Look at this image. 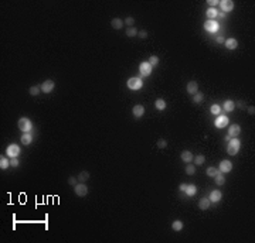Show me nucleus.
<instances>
[{"label": "nucleus", "mask_w": 255, "mask_h": 243, "mask_svg": "<svg viewBox=\"0 0 255 243\" xmlns=\"http://www.w3.org/2000/svg\"><path fill=\"white\" fill-rule=\"evenodd\" d=\"M240 147H241V141L238 140L237 137H234L232 140H230V144H228V147H227V151H228L230 155H235V154L238 153V150H240Z\"/></svg>", "instance_id": "nucleus-1"}, {"label": "nucleus", "mask_w": 255, "mask_h": 243, "mask_svg": "<svg viewBox=\"0 0 255 243\" xmlns=\"http://www.w3.org/2000/svg\"><path fill=\"white\" fill-rule=\"evenodd\" d=\"M19 129L23 132V133H30V130L33 129V124L30 119L27 117H20L19 119Z\"/></svg>", "instance_id": "nucleus-2"}, {"label": "nucleus", "mask_w": 255, "mask_h": 243, "mask_svg": "<svg viewBox=\"0 0 255 243\" xmlns=\"http://www.w3.org/2000/svg\"><path fill=\"white\" fill-rule=\"evenodd\" d=\"M142 86H143V82H142L140 78H130L128 81V88L132 90H139Z\"/></svg>", "instance_id": "nucleus-3"}, {"label": "nucleus", "mask_w": 255, "mask_h": 243, "mask_svg": "<svg viewBox=\"0 0 255 243\" xmlns=\"http://www.w3.org/2000/svg\"><path fill=\"white\" fill-rule=\"evenodd\" d=\"M54 86H55V83H54L52 79H47V81H44V82L40 85L41 92H44V93H50V92H52V90H54Z\"/></svg>", "instance_id": "nucleus-4"}, {"label": "nucleus", "mask_w": 255, "mask_h": 243, "mask_svg": "<svg viewBox=\"0 0 255 243\" xmlns=\"http://www.w3.org/2000/svg\"><path fill=\"white\" fill-rule=\"evenodd\" d=\"M74 191L78 197H85L88 194V187L85 185L84 182H78L76 185H74Z\"/></svg>", "instance_id": "nucleus-5"}, {"label": "nucleus", "mask_w": 255, "mask_h": 243, "mask_svg": "<svg viewBox=\"0 0 255 243\" xmlns=\"http://www.w3.org/2000/svg\"><path fill=\"white\" fill-rule=\"evenodd\" d=\"M228 117L227 116H224V115H218L217 116V119H216V122H214V126L216 127H218V129H223V127H225L227 124H228Z\"/></svg>", "instance_id": "nucleus-6"}, {"label": "nucleus", "mask_w": 255, "mask_h": 243, "mask_svg": "<svg viewBox=\"0 0 255 243\" xmlns=\"http://www.w3.org/2000/svg\"><path fill=\"white\" fill-rule=\"evenodd\" d=\"M139 69H140V74H142V77H149L150 74H152V67H150V64L147 62V61H145V62H142V64L139 65Z\"/></svg>", "instance_id": "nucleus-7"}, {"label": "nucleus", "mask_w": 255, "mask_h": 243, "mask_svg": "<svg viewBox=\"0 0 255 243\" xmlns=\"http://www.w3.org/2000/svg\"><path fill=\"white\" fill-rule=\"evenodd\" d=\"M204 30L208 33H216L218 30V23L214 21V20H207L204 23Z\"/></svg>", "instance_id": "nucleus-8"}, {"label": "nucleus", "mask_w": 255, "mask_h": 243, "mask_svg": "<svg viewBox=\"0 0 255 243\" xmlns=\"http://www.w3.org/2000/svg\"><path fill=\"white\" fill-rule=\"evenodd\" d=\"M220 7H221L223 13H230L234 9V1H231V0H223V1H220Z\"/></svg>", "instance_id": "nucleus-9"}, {"label": "nucleus", "mask_w": 255, "mask_h": 243, "mask_svg": "<svg viewBox=\"0 0 255 243\" xmlns=\"http://www.w3.org/2000/svg\"><path fill=\"white\" fill-rule=\"evenodd\" d=\"M6 153L9 157H12V158H14V157H17L20 154V147L17 146V144H10L9 147H7Z\"/></svg>", "instance_id": "nucleus-10"}, {"label": "nucleus", "mask_w": 255, "mask_h": 243, "mask_svg": "<svg viewBox=\"0 0 255 243\" xmlns=\"http://www.w3.org/2000/svg\"><path fill=\"white\" fill-rule=\"evenodd\" d=\"M218 170H220L221 173H230V171L232 170V163L230 160H223L220 163V166H218Z\"/></svg>", "instance_id": "nucleus-11"}, {"label": "nucleus", "mask_w": 255, "mask_h": 243, "mask_svg": "<svg viewBox=\"0 0 255 243\" xmlns=\"http://www.w3.org/2000/svg\"><path fill=\"white\" fill-rule=\"evenodd\" d=\"M186 89H187V92H189L190 95H196L198 92V83L196 82V81H190V82L187 83Z\"/></svg>", "instance_id": "nucleus-12"}, {"label": "nucleus", "mask_w": 255, "mask_h": 243, "mask_svg": "<svg viewBox=\"0 0 255 243\" xmlns=\"http://www.w3.org/2000/svg\"><path fill=\"white\" fill-rule=\"evenodd\" d=\"M132 113H133V116L136 117V119L142 117L143 113H145V108H143V105H135L133 109H132Z\"/></svg>", "instance_id": "nucleus-13"}, {"label": "nucleus", "mask_w": 255, "mask_h": 243, "mask_svg": "<svg viewBox=\"0 0 255 243\" xmlns=\"http://www.w3.org/2000/svg\"><path fill=\"white\" fill-rule=\"evenodd\" d=\"M241 133V127L238 126V124H231L230 126V130H228V136L230 137H238V135Z\"/></svg>", "instance_id": "nucleus-14"}, {"label": "nucleus", "mask_w": 255, "mask_h": 243, "mask_svg": "<svg viewBox=\"0 0 255 243\" xmlns=\"http://www.w3.org/2000/svg\"><path fill=\"white\" fill-rule=\"evenodd\" d=\"M224 45H225L228 50H235L237 47H238V41H237L235 38H227L224 41Z\"/></svg>", "instance_id": "nucleus-15"}, {"label": "nucleus", "mask_w": 255, "mask_h": 243, "mask_svg": "<svg viewBox=\"0 0 255 243\" xmlns=\"http://www.w3.org/2000/svg\"><path fill=\"white\" fill-rule=\"evenodd\" d=\"M210 205H211V201L208 198H201L198 201V208L203 209V211H207L210 208Z\"/></svg>", "instance_id": "nucleus-16"}, {"label": "nucleus", "mask_w": 255, "mask_h": 243, "mask_svg": "<svg viewBox=\"0 0 255 243\" xmlns=\"http://www.w3.org/2000/svg\"><path fill=\"white\" fill-rule=\"evenodd\" d=\"M221 197H223V194L218 191V189H214V191H211L210 198H208V199H210L211 202H218V201L221 199Z\"/></svg>", "instance_id": "nucleus-17"}, {"label": "nucleus", "mask_w": 255, "mask_h": 243, "mask_svg": "<svg viewBox=\"0 0 255 243\" xmlns=\"http://www.w3.org/2000/svg\"><path fill=\"white\" fill-rule=\"evenodd\" d=\"M234 108H235V102L234 101H231V99H228V101H225L223 105V109L225 110V112H232L234 110Z\"/></svg>", "instance_id": "nucleus-18"}, {"label": "nucleus", "mask_w": 255, "mask_h": 243, "mask_svg": "<svg viewBox=\"0 0 255 243\" xmlns=\"http://www.w3.org/2000/svg\"><path fill=\"white\" fill-rule=\"evenodd\" d=\"M193 158H194V155H193V153L189 151V150H184V151L181 153V160L184 161V163H190V161H193Z\"/></svg>", "instance_id": "nucleus-19"}, {"label": "nucleus", "mask_w": 255, "mask_h": 243, "mask_svg": "<svg viewBox=\"0 0 255 243\" xmlns=\"http://www.w3.org/2000/svg\"><path fill=\"white\" fill-rule=\"evenodd\" d=\"M111 26H112V28H115V30H119V28H122V26H123V21H122L121 19H118V17H115V19L111 20Z\"/></svg>", "instance_id": "nucleus-20"}, {"label": "nucleus", "mask_w": 255, "mask_h": 243, "mask_svg": "<svg viewBox=\"0 0 255 243\" xmlns=\"http://www.w3.org/2000/svg\"><path fill=\"white\" fill-rule=\"evenodd\" d=\"M31 141H33V136L30 135V133H23V136H21V143H23L24 146L31 144Z\"/></svg>", "instance_id": "nucleus-21"}, {"label": "nucleus", "mask_w": 255, "mask_h": 243, "mask_svg": "<svg viewBox=\"0 0 255 243\" xmlns=\"http://www.w3.org/2000/svg\"><path fill=\"white\" fill-rule=\"evenodd\" d=\"M186 194L189 195V197H193V195H196V192H197V187L193 185V184H190V185L186 187Z\"/></svg>", "instance_id": "nucleus-22"}, {"label": "nucleus", "mask_w": 255, "mask_h": 243, "mask_svg": "<svg viewBox=\"0 0 255 243\" xmlns=\"http://www.w3.org/2000/svg\"><path fill=\"white\" fill-rule=\"evenodd\" d=\"M76 178H78L79 182H85V181H88L89 179V173L88 171H81V173L78 174V177H76Z\"/></svg>", "instance_id": "nucleus-23"}, {"label": "nucleus", "mask_w": 255, "mask_h": 243, "mask_svg": "<svg viewBox=\"0 0 255 243\" xmlns=\"http://www.w3.org/2000/svg\"><path fill=\"white\" fill-rule=\"evenodd\" d=\"M205 14H207V17H208L210 20H213V19H216L217 16H218V10L211 7V9H207V13Z\"/></svg>", "instance_id": "nucleus-24"}, {"label": "nucleus", "mask_w": 255, "mask_h": 243, "mask_svg": "<svg viewBox=\"0 0 255 243\" xmlns=\"http://www.w3.org/2000/svg\"><path fill=\"white\" fill-rule=\"evenodd\" d=\"M154 106H156V109H157V110H165V109H166V102H165V99H156V102H154Z\"/></svg>", "instance_id": "nucleus-25"}, {"label": "nucleus", "mask_w": 255, "mask_h": 243, "mask_svg": "<svg viewBox=\"0 0 255 243\" xmlns=\"http://www.w3.org/2000/svg\"><path fill=\"white\" fill-rule=\"evenodd\" d=\"M214 181H216L217 185H224V184H225V178H224V175L221 173H218L216 177H214Z\"/></svg>", "instance_id": "nucleus-26"}, {"label": "nucleus", "mask_w": 255, "mask_h": 243, "mask_svg": "<svg viewBox=\"0 0 255 243\" xmlns=\"http://www.w3.org/2000/svg\"><path fill=\"white\" fill-rule=\"evenodd\" d=\"M183 226H184V223H183L181 221H174V222L172 223V229L176 230V232H179V230L183 229Z\"/></svg>", "instance_id": "nucleus-27"}, {"label": "nucleus", "mask_w": 255, "mask_h": 243, "mask_svg": "<svg viewBox=\"0 0 255 243\" xmlns=\"http://www.w3.org/2000/svg\"><path fill=\"white\" fill-rule=\"evenodd\" d=\"M9 166H10V161L7 160L6 157L1 155V157H0V168H1V170H6Z\"/></svg>", "instance_id": "nucleus-28"}, {"label": "nucleus", "mask_w": 255, "mask_h": 243, "mask_svg": "<svg viewBox=\"0 0 255 243\" xmlns=\"http://www.w3.org/2000/svg\"><path fill=\"white\" fill-rule=\"evenodd\" d=\"M204 99V93L203 92H197L196 95H194V99H193V102L194 103H201Z\"/></svg>", "instance_id": "nucleus-29"}, {"label": "nucleus", "mask_w": 255, "mask_h": 243, "mask_svg": "<svg viewBox=\"0 0 255 243\" xmlns=\"http://www.w3.org/2000/svg\"><path fill=\"white\" fill-rule=\"evenodd\" d=\"M210 112L213 113V115L218 116L220 113H221V106H220V105H213V106L210 108Z\"/></svg>", "instance_id": "nucleus-30"}, {"label": "nucleus", "mask_w": 255, "mask_h": 243, "mask_svg": "<svg viewBox=\"0 0 255 243\" xmlns=\"http://www.w3.org/2000/svg\"><path fill=\"white\" fill-rule=\"evenodd\" d=\"M147 62H149V64H150V67H156V65L159 64V57H157V55H152V57L149 58V61H147Z\"/></svg>", "instance_id": "nucleus-31"}, {"label": "nucleus", "mask_w": 255, "mask_h": 243, "mask_svg": "<svg viewBox=\"0 0 255 243\" xmlns=\"http://www.w3.org/2000/svg\"><path fill=\"white\" fill-rule=\"evenodd\" d=\"M218 173H220V170H217L216 167H210V168L207 170V175H208V177H213V178H214Z\"/></svg>", "instance_id": "nucleus-32"}, {"label": "nucleus", "mask_w": 255, "mask_h": 243, "mask_svg": "<svg viewBox=\"0 0 255 243\" xmlns=\"http://www.w3.org/2000/svg\"><path fill=\"white\" fill-rule=\"evenodd\" d=\"M40 90H41V88L40 86H30V89H28V92H30V95L31 96H37L38 93H40Z\"/></svg>", "instance_id": "nucleus-33"}, {"label": "nucleus", "mask_w": 255, "mask_h": 243, "mask_svg": "<svg viewBox=\"0 0 255 243\" xmlns=\"http://www.w3.org/2000/svg\"><path fill=\"white\" fill-rule=\"evenodd\" d=\"M193 160L196 161V166H201V164L204 163V160H205V158H204L203 154H198V155H196V157H194Z\"/></svg>", "instance_id": "nucleus-34"}, {"label": "nucleus", "mask_w": 255, "mask_h": 243, "mask_svg": "<svg viewBox=\"0 0 255 243\" xmlns=\"http://www.w3.org/2000/svg\"><path fill=\"white\" fill-rule=\"evenodd\" d=\"M126 35L128 37H135V35H138V30H136L135 27H130V28H128Z\"/></svg>", "instance_id": "nucleus-35"}, {"label": "nucleus", "mask_w": 255, "mask_h": 243, "mask_svg": "<svg viewBox=\"0 0 255 243\" xmlns=\"http://www.w3.org/2000/svg\"><path fill=\"white\" fill-rule=\"evenodd\" d=\"M194 173H196V166H191V164H189V166L186 167V174L193 175Z\"/></svg>", "instance_id": "nucleus-36"}, {"label": "nucleus", "mask_w": 255, "mask_h": 243, "mask_svg": "<svg viewBox=\"0 0 255 243\" xmlns=\"http://www.w3.org/2000/svg\"><path fill=\"white\" fill-rule=\"evenodd\" d=\"M166 146H167V141H166L165 139H160V140H157V147H159V148H165Z\"/></svg>", "instance_id": "nucleus-37"}, {"label": "nucleus", "mask_w": 255, "mask_h": 243, "mask_svg": "<svg viewBox=\"0 0 255 243\" xmlns=\"http://www.w3.org/2000/svg\"><path fill=\"white\" fill-rule=\"evenodd\" d=\"M78 182H79V181H78V178H75V177H70V178H68V184H70V185H76Z\"/></svg>", "instance_id": "nucleus-38"}, {"label": "nucleus", "mask_w": 255, "mask_h": 243, "mask_svg": "<svg viewBox=\"0 0 255 243\" xmlns=\"http://www.w3.org/2000/svg\"><path fill=\"white\" fill-rule=\"evenodd\" d=\"M125 23H126L128 26H133L135 19H133V17H130V16H129V17H126V19H125Z\"/></svg>", "instance_id": "nucleus-39"}, {"label": "nucleus", "mask_w": 255, "mask_h": 243, "mask_svg": "<svg viewBox=\"0 0 255 243\" xmlns=\"http://www.w3.org/2000/svg\"><path fill=\"white\" fill-rule=\"evenodd\" d=\"M10 166H12V167H17V166H19V160H17V157H14V158H12V160H10Z\"/></svg>", "instance_id": "nucleus-40"}, {"label": "nucleus", "mask_w": 255, "mask_h": 243, "mask_svg": "<svg viewBox=\"0 0 255 243\" xmlns=\"http://www.w3.org/2000/svg\"><path fill=\"white\" fill-rule=\"evenodd\" d=\"M207 3H208V4H210V6L213 7V9H214L216 6H218V0H208Z\"/></svg>", "instance_id": "nucleus-41"}, {"label": "nucleus", "mask_w": 255, "mask_h": 243, "mask_svg": "<svg viewBox=\"0 0 255 243\" xmlns=\"http://www.w3.org/2000/svg\"><path fill=\"white\" fill-rule=\"evenodd\" d=\"M138 34H139L140 38H146V37H147V33L146 31H138Z\"/></svg>", "instance_id": "nucleus-42"}, {"label": "nucleus", "mask_w": 255, "mask_h": 243, "mask_svg": "<svg viewBox=\"0 0 255 243\" xmlns=\"http://www.w3.org/2000/svg\"><path fill=\"white\" fill-rule=\"evenodd\" d=\"M224 41H225V38H224V37H221V35L217 38V43H218V44H224Z\"/></svg>", "instance_id": "nucleus-43"}, {"label": "nucleus", "mask_w": 255, "mask_h": 243, "mask_svg": "<svg viewBox=\"0 0 255 243\" xmlns=\"http://www.w3.org/2000/svg\"><path fill=\"white\" fill-rule=\"evenodd\" d=\"M248 113H249V115H254V113H255L254 106H251V108H248Z\"/></svg>", "instance_id": "nucleus-44"}, {"label": "nucleus", "mask_w": 255, "mask_h": 243, "mask_svg": "<svg viewBox=\"0 0 255 243\" xmlns=\"http://www.w3.org/2000/svg\"><path fill=\"white\" fill-rule=\"evenodd\" d=\"M186 187H187V184H180V187H179V188H180V191L184 192L186 191Z\"/></svg>", "instance_id": "nucleus-45"}, {"label": "nucleus", "mask_w": 255, "mask_h": 243, "mask_svg": "<svg viewBox=\"0 0 255 243\" xmlns=\"http://www.w3.org/2000/svg\"><path fill=\"white\" fill-rule=\"evenodd\" d=\"M235 105L237 106H240V108H244V102H241V101H240V102H237Z\"/></svg>", "instance_id": "nucleus-46"}, {"label": "nucleus", "mask_w": 255, "mask_h": 243, "mask_svg": "<svg viewBox=\"0 0 255 243\" xmlns=\"http://www.w3.org/2000/svg\"><path fill=\"white\" fill-rule=\"evenodd\" d=\"M218 17H221V19H224V17H225V13H223V12H221V13H218Z\"/></svg>", "instance_id": "nucleus-47"}]
</instances>
